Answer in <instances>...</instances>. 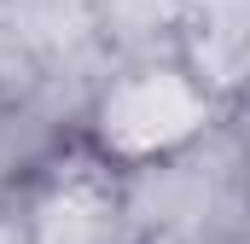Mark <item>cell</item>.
<instances>
[{
  "instance_id": "1",
  "label": "cell",
  "mask_w": 250,
  "mask_h": 244,
  "mask_svg": "<svg viewBox=\"0 0 250 244\" xmlns=\"http://www.w3.org/2000/svg\"><path fill=\"white\" fill-rule=\"evenodd\" d=\"M233 117L239 111H227L181 64L169 41H146V47H128L87 87L76 111V140L134 181L198 157L215 134H227Z\"/></svg>"
},
{
  "instance_id": "2",
  "label": "cell",
  "mask_w": 250,
  "mask_h": 244,
  "mask_svg": "<svg viewBox=\"0 0 250 244\" xmlns=\"http://www.w3.org/2000/svg\"><path fill=\"white\" fill-rule=\"evenodd\" d=\"M18 239L23 244H146L140 198L123 169L93 157L76 134L53 140L23 163L18 181Z\"/></svg>"
},
{
  "instance_id": "3",
  "label": "cell",
  "mask_w": 250,
  "mask_h": 244,
  "mask_svg": "<svg viewBox=\"0 0 250 244\" xmlns=\"http://www.w3.org/2000/svg\"><path fill=\"white\" fill-rule=\"evenodd\" d=\"M163 41L227 111H239L250 81V0H169Z\"/></svg>"
}]
</instances>
